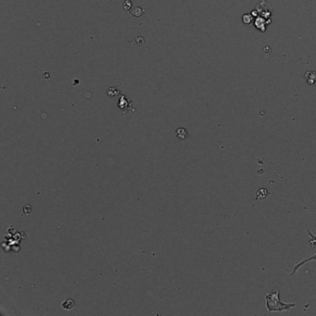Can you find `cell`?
<instances>
[{
	"label": "cell",
	"instance_id": "obj_1",
	"mask_svg": "<svg viewBox=\"0 0 316 316\" xmlns=\"http://www.w3.org/2000/svg\"><path fill=\"white\" fill-rule=\"evenodd\" d=\"M279 290H275L274 292L271 294H267L265 296L266 298V305L269 311H284V310H289L291 308L295 307V303H283L280 301L279 298Z\"/></svg>",
	"mask_w": 316,
	"mask_h": 316
},
{
	"label": "cell",
	"instance_id": "obj_2",
	"mask_svg": "<svg viewBox=\"0 0 316 316\" xmlns=\"http://www.w3.org/2000/svg\"><path fill=\"white\" fill-rule=\"evenodd\" d=\"M307 232H308V234L310 236V237H311V239L309 241L310 244H311V246L312 247H315L316 246V236L315 235H313L310 230H308L307 229ZM311 260H314V261H316V254L315 255H313L312 257H310V258H308V259H306V260H304V261H300V262H298V263H297V265L294 267V269H293V272H292V273H291V275H294L295 273H296V272H297V270L301 266V265H303L304 263H306V262H308V261H311Z\"/></svg>",
	"mask_w": 316,
	"mask_h": 316
},
{
	"label": "cell",
	"instance_id": "obj_3",
	"mask_svg": "<svg viewBox=\"0 0 316 316\" xmlns=\"http://www.w3.org/2000/svg\"><path fill=\"white\" fill-rule=\"evenodd\" d=\"M176 137H178L181 140H185L188 138V133L185 128H179L176 130Z\"/></svg>",
	"mask_w": 316,
	"mask_h": 316
},
{
	"label": "cell",
	"instance_id": "obj_4",
	"mask_svg": "<svg viewBox=\"0 0 316 316\" xmlns=\"http://www.w3.org/2000/svg\"><path fill=\"white\" fill-rule=\"evenodd\" d=\"M129 12L132 16L138 18V17L142 16L143 13H145V10H143L142 8H139V7H134L133 9H131Z\"/></svg>",
	"mask_w": 316,
	"mask_h": 316
},
{
	"label": "cell",
	"instance_id": "obj_5",
	"mask_svg": "<svg viewBox=\"0 0 316 316\" xmlns=\"http://www.w3.org/2000/svg\"><path fill=\"white\" fill-rule=\"evenodd\" d=\"M74 300L73 299H67L65 300L62 304H61V307L64 309V310H72L73 307H74Z\"/></svg>",
	"mask_w": 316,
	"mask_h": 316
},
{
	"label": "cell",
	"instance_id": "obj_6",
	"mask_svg": "<svg viewBox=\"0 0 316 316\" xmlns=\"http://www.w3.org/2000/svg\"><path fill=\"white\" fill-rule=\"evenodd\" d=\"M267 195H268V191H267L266 189H264V188H261V189L258 191L257 195H256V199H257V200L263 199L266 198Z\"/></svg>",
	"mask_w": 316,
	"mask_h": 316
},
{
	"label": "cell",
	"instance_id": "obj_7",
	"mask_svg": "<svg viewBox=\"0 0 316 316\" xmlns=\"http://www.w3.org/2000/svg\"><path fill=\"white\" fill-rule=\"evenodd\" d=\"M242 21L245 24H249L252 22V16L250 14H245L242 17Z\"/></svg>",
	"mask_w": 316,
	"mask_h": 316
},
{
	"label": "cell",
	"instance_id": "obj_8",
	"mask_svg": "<svg viewBox=\"0 0 316 316\" xmlns=\"http://www.w3.org/2000/svg\"><path fill=\"white\" fill-rule=\"evenodd\" d=\"M123 10L126 11H130V10L132 9V1L131 0H125L123 3Z\"/></svg>",
	"mask_w": 316,
	"mask_h": 316
},
{
	"label": "cell",
	"instance_id": "obj_9",
	"mask_svg": "<svg viewBox=\"0 0 316 316\" xmlns=\"http://www.w3.org/2000/svg\"><path fill=\"white\" fill-rule=\"evenodd\" d=\"M144 42H145V40H144V38H143L142 36H137V37L135 38V44H136V46H138V47L143 46V45H144Z\"/></svg>",
	"mask_w": 316,
	"mask_h": 316
},
{
	"label": "cell",
	"instance_id": "obj_10",
	"mask_svg": "<svg viewBox=\"0 0 316 316\" xmlns=\"http://www.w3.org/2000/svg\"><path fill=\"white\" fill-rule=\"evenodd\" d=\"M117 94H119V91L118 90H116V89H114V88H109V90L108 91V95L110 96H115V95H117Z\"/></svg>",
	"mask_w": 316,
	"mask_h": 316
},
{
	"label": "cell",
	"instance_id": "obj_11",
	"mask_svg": "<svg viewBox=\"0 0 316 316\" xmlns=\"http://www.w3.org/2000/svg\"><path fill=\"white\" fill-rule=\"evenodd\" d=\"M49 77H50V73L49 72H45L43 74V78H45V79H48Z\"/></svg>",
	"mask_w": 316,
	"mask_h": 316
}]
</instances>
